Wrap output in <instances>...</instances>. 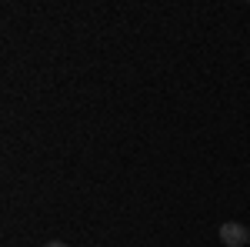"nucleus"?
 I'll return each instance as SVG.
<instances>
[{"label":"nucleus","instance_id":"nucleus-1","mask_svg":"<svg viewBox=\"0 0 250 247\" xmlns=\"http://www.w3.org/2000/svg\"><path fill=\"white\" fill-rule=\"evenodd\" d=\"M220 241L227 247H244L250 244V230L244 224H237V221H227V224H220Z\"/></svg>","mask_w":250,"mask_h":247},{"label":"nucleus","instance_id":"nucleus-2","mask_svg":"<svg viewBox=\"0 0 250 247\" xmlns=\"http://www.w3.org/2000/svg\"><path fill=\"white\" fill-rule=\"evenodd\" d=\"M47 247H70V244H63V241H47Z\"/></svg>","mask_w":250,"mask_h":247}]
</instances>
